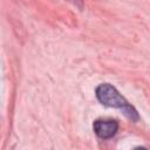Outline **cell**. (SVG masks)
<instances>
[{
	"label": "cell",
	"mask_w": 150,
	"mask_h": 150,
	"mask_svg": "<svg viewBox=\"0 0 150 150\" xmlns=\"http://www.w3.org/2000/svg\"><path fill=\"white\" fill-rule=\"evenodd\" d=\"M96 97L97 100L107 107L117 108L122 110V112L132 122H137L139 120L137 110L117 91L115 87L109 83H102L96 88Z\"/></svg>",
	"instance_id": "obj_1"
},
{
	"label": "cell",
	"mask_w": 150,
	"mask_h": 150,
	"mask_svg": "<svg viewBox=\"0 0 150 150\" xmlns=\"http://www.w3.org/2000/svg\"><path fill=\"white\" fill-rule=\"evenodd\" d=\"M94 132L102 139L111 138L118 130V123L115 120H96L93 124Z\"/></svg>",
	"instance_id": "obj_2"
},
{
	"label": "cell",
	"mask_w": 150,
	"mask_h": 150,
	"mask_svg": "<svg viewBox=\"0 0 150 150\" xmlns=\"http://www.w3.org/2000/svg\"><path fill=\"white\" fill-rule=\"evenodd\" d=\"M75 1H82V0H75Z\"/></svg>",
	"instance_id": "obj_3"
}]
</instances>
